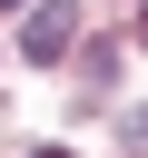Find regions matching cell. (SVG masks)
Returning a JSON list of instances; mask_svg holds the SVG:
<instances>
[{
    "instance_id": "4",
    "label": "cell",
    "mask_w": 148,
    "mask_h": 158,
    "mask_svg": "<svg viewBox=\"0 0 148 158\" xmlns=\"http://www.w3.org/2000/svg\"><path fill=\"white\" fill-rule=\"evenodd\" d=\"M30 158H69V148H30Z\"/></svg>"
},
{
    "instance_id": "2",
    "label": "cell",
    "mask_w": 148,
    "mask_h": 158,
    "mask_svg": "<svg viewBox=\"0 0 148 158\" xmlns=\"http://www.w3.org/2000/svg\"><path fill=\"white\" fill-rule=\"evenodd\" d=\"M128 148H138V158H148V109H138V118H128Z\"/></svg>"
},
{
    "instance_id": "1",
    "label": "cell",
    "mask_w": 148,
    "mask_h": 158,
    "mask_svg": "<svg viewBox=\"0 0 148 158\" xmlns=\"http://www.w3.org/2000/svg\"><path fill=\"white\" fill-rule=\"evenodd\" d=\"M69 40H79V0H39V10H30V30H20V49H30V59H69Z\"/></svg>"
},
{
    "instance_id": "3",
    "label": "cell",
    "mask_w": 148,
    "mask_h": 158,
    "mask_svg": "<svg viewBox=\"0 0 148 158\" xmlns=\"http://www.w3.org/2000/svg\"><path fill=\"white\" fill-rule=\"evenodd\" d=\"M138 40H148V0H138Z\"/></svg>"
},
{
    "instance_id": "5",
    "label": "cell",
    "mask_w": 148,
    "mask_h": 158,
    "mask_svg": "<svg viewBox=\"0 0 148 158\" xmlns=\"http://www.w3.org/2000/svg\"><path fill=\"white\" fill-rule=\"evenodd\" d=\"M0 10H10V0H0Z\"/></svg>"
}]
</instances>
